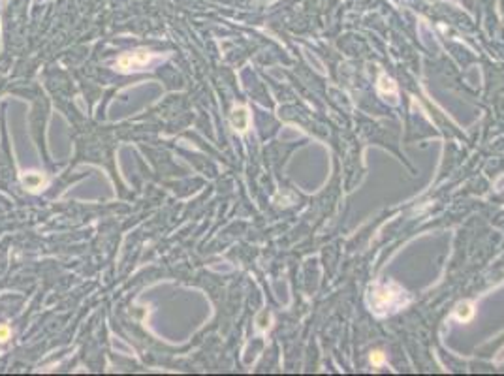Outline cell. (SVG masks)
<instances>
[{
	"mask_svg": "<svg viewBox=\"0 0 504 376\" xmlns=\"http://www.w3.org/2000/svg\"><path fill=\"white\" fill-rule=\"evenodd\" d=\"M386 361V356H384V352H372L371 354V363H372V367H380V365L384 363Z\"/></svg>",
	"mask_w": 504,
	"mask_h": 376,
	"instance_id": "obj_7",
	"label": "cell"
},
{
	"mask_svg": "<svg viewBox=\"0 0 504 376\" xmlns=\"http://www.w3.org/2000/svg\"><path fill=\"white\" fill-rule=\"evenodd\" d=\"M378 92L384 96L386 100L389 98L391 104H397V85H395L393 79L384 76V74L378 78Z\"/></svg>",
	"mask_w": 504,
	"mask_h": 376,
	"instance_id": "obj_3",
	"label": "cell"
},
{
	"mask_svg": "<svg viewBox=\"0 0 504 376\" xmlns=\"http://www.w3.org/2000/svg\"><path fill=\"white\" fill-rule=\"evenodd\" d=\"M155 60V55L147 49H137L134 53H124L120 55L117 60V68L122 72H130V70H143L145 66H149Z\"/></svg>",
	"mask_w": 504,
	"mask_h": 376,
	"instance_id": "obj_2",
	"label": "cell"
},
{
	"mask_svg": "<svg viewBox=\"0 0 504 376\" xmlns=\"http://www.w3.org/2000/svg\"><path fill=\"white\" fill-rule=\"evenodd\" d=\"M10 335H12V331H10V327L8 325H0V342H6L8 338H10Z\"/></svg>",
	"mask_w": 504,
	"mask_h": 376,
	"instance_id": "obj_8",
	"label": "cell"
},
{
	"mask_svg": "<svg viewBox=\"0 0 504 376\" xmlns=\"http://www.w3.org/2000/svg\"><path fill=\"white\" fill-rule=\"evenodd\" d=\"M23 184L27 186L28 190H40L41 186L45 184V177L38 173V171H30L27 175H23Z\"/></svg>",
	"mask_w": 504,
	"mask_h": 376,
	"instance_id": "obj_5",
	"label": "cell"
},
{
	"mask_svg": "<svg viewBox=\"0 0 504 376\" xmlns=\"http://www.w3.org/2000/svg\"><path fill=\"white\" fill-rule=\"evenodd\" d=\"M474 316V309H472V303H468V301H465L461 305H457V309H455V318L459 320V322H468L470 318Z\"/></svg>",
	"mask_w": 504,
	"mask_h": 376,
	"instance_id": "obj_6",
	"label": "cell"
},
{
	"mask_svg": "<svg viewBox=\"0 0 504 376\" xmlns=\"http://www.w3.org/2000/svg\"><path fill=\"white\" fill-rule=\"evenodd\" d=\"M407 303H408L407 292L403 288H399L395 282H388V284L376 282V284L371 286L369 305H371V311L376 316H384V314L399 311Z\"/></svg>",
	"mask_w": 504,
	"mask_h": 376,
	"instance_id": "obj_1",
	"label": "cell"
},
{
	"mask_svg": "<svg viewBox=\"0 0 504 376\" xmlns=\"http://www.w3.org/2000/svg\"><path fill=\"white\" fill-rule=\"evenodd\" d=\"M232 126L233 130H237V132H245V130L249 128V120H251V115H249V109L245 107V105H239L235 107L233 111H232Z\"/></svg>",
	"mask_w": 504,
	"mask_h": 376,
	"instance_id": "obj_4",
	"label": "cell"
}]
</instances>
